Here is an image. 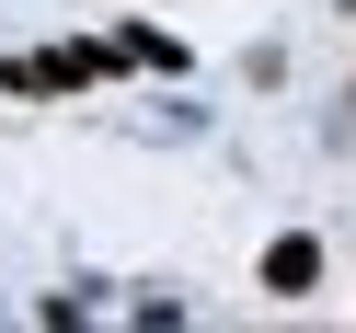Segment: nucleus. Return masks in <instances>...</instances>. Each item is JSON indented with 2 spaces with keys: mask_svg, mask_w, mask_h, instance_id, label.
I'll return each mask as SVG.
<instances>
[{
  "mask_svg": "<svg viewBox=\"0 0 356 333\" xmlns=\"http://www.w3.org/2000/svg\"><path fill=\"white\" fill-rule=\"evenodd\" d=\"M310 276H322V253H310V241H276V253H264V287H276V299H299Z\"/></svg>",
  "mask_w": 356,
  "mask_h": 333,
  "instance_id": "f257e3e1",
  "label": "nucleus"
}]
</instances>
